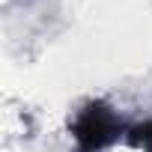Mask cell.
Masks as SVG:
<instances>
[{
	"label": "cell",
	"mask_w": 152,
	"mask_h": 152,
	"mask_svg": "<svg viewBox=\"0 0 152 152\" xmlns=\"http://www.w3.org/2000/svg\"><path fill=\"white\" fill-rule=\"evenodd\" d=\"M113 152H152V116L131 119L122 143Z\"/></svg>",
	"instance_id": "cell-2"
},
{
	"label": "cell",
	"mask_w": 152,
	"mask_h": 152,
	"mask_svg": "<svg viewBox=\"0 0 152 152\" xmlns=\"http://www.w3.org/2000/svg\"><path fill=\"white\" fill-rule=\"evenodd\" d=\"M128 122L131 119H125L107 99H87L69 113V152H113L122 143Z\"/></svg>",
	"instance_id": "cell-1"
}]
</instances>
